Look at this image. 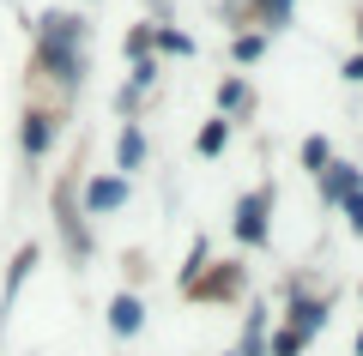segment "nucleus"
I'll return each instance as SVG.
<instances>
[{
	"mask_svg": "<svg viewBox=\"0 0 363 356\" xmlns=\"http://www.w3.org/2000/svg\"><path fill=\"white\" fill-rule=\"evenodd\" d=\"M297 163L309 169V176H321V169L333 163V139H321V133H315V139H303V151H297Z\"/></svg>",
	"mask_w": 363,
	"mask_h": 356,
	"instance_id": "obj_14",
	"label": "nucleus"
},
{
	"mask_svg": "<svg viewBox=\"0 0 363 356\" xmlns=\"http://www.w3.org/2000/svg\"><path fill=\"white\" fill-rule=\"evenodd\" d=\"M152 54V25H133L128 30V61H145Z\"/></svg>",
	"mask_w": 363,
	"mask_h": 356,
	"instance_id": "obj_21",
	"label": "nucleus"
},
{
	"mask_svg": "<svg viewBox=\"0 0 363 356\" xmlns=\"http://www.w3.org/2000/svg\"><path fill=\"white\" fill-rule=\"evenodd\" d=\"M145 127L140 121H121V139H116V176H133V169H145Z\"/></svg>",
	"mask_w": 363,
	"mask_h": 356,
	"instance_id": "obj_7",
	"label": "nucleus"
},
{
	"mask_svg": "<svg viewBox=\"0 0 363 356\" xmlns=\"http://www.w3.org/2000/svg\"><path fill=\"white\" fill-rule=\"evenodd\" d=\"M285 18H291V0H260V25L267 30H279Z\"/></svg>",
	"mask_w": 363,
	"mask_h": 356,
	"instance_id": "obj_23",
	"label": "nucleus"
},
{
	"mask_svg": "<svg viewBox=\"0 0 363 356\" xmlns=\"http://www.w3.org/2000/svg\"><path fill=\"white\" fill-rule=\"evenodd\" d=\"M303 350H309V338H297L291 326H279V332L267 338V356H303Z\"/></svg>",
	"mask_w": 363,
	"mask_h": 356,
	"instance_id": "obj_18",
	"label": "nucleus"
},
{
	"mask_svg": "<svg viewBox=\"0 0 363 356\" xmlns=\"http://www.w3.org/2000/svg\"><path fill=\"white\" fill-rule=\"evenodd\" d=\"M206 266H212V248H206V236H200V242L188 248V266H182V290H194V284L206 278Z\"/></svg>",
	"mask_w": 363,
	"mask_h": 356,
	"instance_id": "obj_15",
	"label": "nucleus"
},
{
	"mask_svg": "<svg viewBox=\"0 0 363 356\" xmlns=\"http://www.w3.org/2000/svg\"><path fill=\"white\" fill-rule=\"evenodd\" d=\"M55 139H61V121H55V109L30 103L25 121H18V145H25V163H43V157L55 151Z\"/></svg>",
	"mask_w": 363,
	"mask_h": 356,
	"instance_id": "obj_5",
	"label": "nucleus"
},
{
	"mask_svg": "<svg viewBox=\"0 0 363 356\" xmlns=\"http://www.w3.org/2000/svg\"><path fill=\"white\" fill-rule=\"evenodd\" d=\"M37 67L61 85V97H73L85 85V18L79 13H43L37 25Z\"/></svg>",
	"mask_w": 363,
	"mask_h": 356,
	"instance_id": "obj_1",
	"label": "nucleus"
},
{
	"mask_svg": "<svg viewBox=\"0 0 363 356\" xmlns=\"http://www.w3.org/2000/svg\"><path fill=\"white\" fill-rule=\"evenodd\" d=\"M152 49H164V54H194V42L182 37V30H169V25H152Z\"/></svg>",
	"mask_w": 363,
	"mask_h": 356,
	"instance_id": "obj_19",
	"label": "nucleus"
},
{
	"mask_svg": "<svg viewBox=\"0 0 363 356\" xmlns=\"http://www.w3.org/2000/svg\"><path fill=\"white\" fill-rule=\"evenodd\" d=\"M357 30H363V18H357Z\"/></svg>",
	"mask_w": 363,
	"mask_h": 356,
	"instance_id": "obj_26",
	"label": "nucleus"
},
{
	"mask_svg": "<svg viewBox=\"0 0 363 356\" xmlns=\"http://www.w3.org/2000/svg\"><path fill=\"white\" fill-rule=\"evenodd\" d=\"M351 356H363V332H357V344H351Z\"/></svg>",
	"mask_w": 363,
	"mask_h": 356,
	"instance_id": "obj_25",
	"label": "nucleus"
},
{
	"mask_svg": "<svg viewBox=\"0 0 363 356\" xmlns=\"http://www.w3.org/2000/svg\"><path fill=\"white\" fill-rule=\"evenodd\" d=\"M230 290H236V272L224 266V272H212V278H200L188 296H206V302H218V296H230Z\"/></svg>",
	"mask_w": 363,
	"mask_h": 356,
	"instance_id": "obj_17",
	"label": "nucleus"
},
{
	"mask_svg": "<svg viewBox=\"0 0 363 356\" xmlns=\"http://www.w3.org/2000/svg\"><path fill=\"white\" fill-rule=\"evenodd\" d=\"M224 145H230V121H224V115H212L206 127H200V139H194V151H200V157H218Z\"/></svg>",
	"mask_w": 363,
	"mask_h": 356,
	"instance_id": "obj_12",
	"label": "nucleus"
},
{
	"mask_svg": "<svg viewBox=\"0 0 363 356\" xmlns=\"http://www.w3.org/2000/svg\"><path fill=\"white\" fill-rule=\"evenodd\" d=\"M339 212H345L351 236H363V188H357V193H345V200H339Z\"/></svg>",
	"mask_w": 363,
	"mask_h": 356,
	"instance_id": "obj_22",
	"label": "nucleus"
},
{
	"mask_svg": "<svg viewBox=\"0 0 363 356\" xmlns=\"http://www.w3.org/2000/svg\"><path fill=\"white\" fill-rule=\"evenodd\" d=\"M145 326V302L133 290H121V296H109V332L116 338H133V332Z\"/></svg>",
	"mask_w": 363,
	"mask_h": 356,
	"instance_id": "obj_8",
	"label": "nucleus"
},
{
	"mask_svg": "<svg viewBox=\"0 0 363 356\" xmlns=\"http://www.w3.org/2000/svg\"><path fill=\"white\" fill-rule=\"evenodd\" d=\"M55 212H61V236H67V254L73 260H91V236H85V212H79V188L67 181L55 193Z\"/></svg>",
	"mask_w": 363,
	"mask_h": 356,
	"instance_id": "obj_6",
	"label": "nucleus"
},
{
	"mask_svg": "<svg viewBox=\"0 0 363 356\" xmlns=\"http://www.w3.org/2000/svg\"><path fill=\"white\" fill-rule=\"evenodd\" d=\"M230 356H236V350H230Z\"/></svg>",
	"mask_w": 363,
	"mask_h": 356,
	"instance_id": "obj_27",
	"label": "nucleus"
},
{
	"mask_svg": "<svg viewBox=\"0 0 363 356\" xmlns=\"http://www.w3.org/2000/svg\"><path fill=\"white\" fill-rule=\"evenodd\" d=\"M267 314H272V308H248V320H242V344H236V356H267Z\"/></svg>",
	"mask_w": 363,
	"mask_h": 356,
	"instance_id": "obj_11",
	"label": "nucleus"
},
{
	"mask_svg": "<svg viewBox=\"0 0 363 356\" xmlns=\"http://www.w3.org/2000/svg\"><path fill=\"white\" fill-rule=\"evenodd\" d=\"M260 49H267V37H260V30H242V37H230V61H236V67H255V61H260Z\"/></svg>",
	"mask_w": 363,
	"mask_h": 356,
	"instance_id": "obj_16",
	"label": "nucleus"
},
{
	"mask_svg": "<svg viewBox=\"0 0 363 356\" xmlns=\"http://www.w3.org/2000/svg\"><path fill=\"white\" fill-rule=\"evenodd\" d=\"M128 85L140 91V97H145V91L157 85V54H145V61H133V73H128Z\"/></svg>",
	"mask_w": 363,
	"mask_h": 356,
	"instance_id": "obj_20",
	"label": "nucleus"
},
{
	"mask_svg": "<svg viewBox=\"0 0 363 356\" xmlns=\"http://www.w3.org/2000/svg\"><path fill=\"white\" fill-rule=\"evenodd\" d=\"M218 115H224V121H248V115H255V91H248L242 73H230L218 85Z\"/></svg>",
	"mask_w": 363,
	"mask_h": 356,
	"instance_id": "obj_9",
	"label": "nucleus"
},
{
	"mask_svg": "<svg viewBox=\"0 0 363 356\" xmlns=\"http://www.w3.org/2000/svg\"><path fill=\"white\" fill-rule=\"evenodd\" d=\"M128 200H133V181L128 176H91V181H79V212H85V217L121 212Z\"/></svg>",
	"mask_w": 363,
	"mask_h": 356,
	"instance_id": "obj_4",
	"label": "nucleus"
},
{
	"mask_svg": "<svg viewBox=\"0 0 363 356\" xmlns=\"http://www.w3.org/2000/svg\"><path fill=\"white\" fill-rule=\"evenodd\" d=\"M267 212H272V188L242 193V200H236V212H230V236H236L242 248H267V236H272Z\"/></svg>",
	"mask_w": 363,
	"mask_h": 356,
	"instance_id": "obj_2",
	"label": "nucleus"
},
{
	"mask_svg": "<svg viewBox=\"0 0 363 356\" xmlns=\"http://www.w3.org/2000/svg\"><path fill=\"white\" fill-rule=\"evenodd\" d=\"M345 85H363V49H357V54L345 61Z\"/></svg>",
	"mask_w": 363,
	"mask_h": 356,
	"instance_id": "obj_24",
	"label": "nucleus"
},
{
	"mask_svg": "<svg viewBox=\"0 0 363 356\" xmlns=\"http://www.w3.org/2000/svg\"><path fill=\"white\" fill-rule=\"evenodd\" d=\"M327 314H333V296H315L309 284H291V302H285V326L297 332V338H315V332L327 326Z\"/></svg>",
	"mask_w": 363,
	"mask_h": 356,
	"instance_id": "obj_3",
	"label": "nucleus"
},
{
	"mask_svg": "<svg viewBox=\"0 0 363 356\" xmlns=\"http://www.w3.org/2000/svg\"><path fill=\"white\" fill-rule=\"evenodd\" d=\"M30 266H37V248H25V254L13 260V272H6V290H0V314H6V308H13V296H18V284L30 278Z\"/></svg>",
	"mask_w": 363,
	"mask_h": 356,
	"instance_id": "obj_13",
	"label": "nucleus"
},
{
	"mask_svg": "<svg viewBox=\"0 0 363 356\" xmlns=\"http://www.w3.org/2000/svg\"><path fill=\"white\" fill-rule=\"evenodd\" d=\"M357 188H363V169L357 163H339V157H333V163L321 169V200L327 205H339L345 193H357Z\"/></svg>",
	"mask_w": 363,
	"mask_h": 356,
	"instance_id": "obj_10",
	"label": "nucleus"
}]
</instances>
